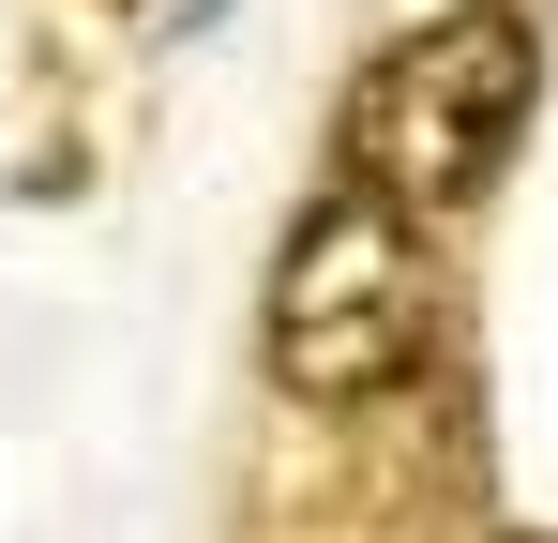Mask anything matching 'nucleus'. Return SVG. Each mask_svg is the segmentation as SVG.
<instances>
[{"label": "nucleus", "instance_id": "obj_3", "mask_svg": "<svg viewBox=\"0 0 558 543\" xmlns=\"http://www.w3.org/2000/svg\"><path fill=\"white\" fill-rule=\"evenodd\" d=\"M513 543H544V529H513Z\"/></svg>", "mask_w": 558, "mask_h": 543}, {"label": "nucleus", "instance_id": "obj_1", "mask_svg": "<svg viewBox=\"0 0 558 543\" xmlns=\"http://www.w3.org/2000/svg\"><path fill=\"white\" fill-rule=\"evenodd\" d=\"M529 106H544L529 15H513V0H453V15L392 31L363 61V90H348V181L392 196L408 227H438V212H468L483 181L513 167Z\"/></svg>", "mask_w": 558, "mask_h": 543}, {"label": "nucleus", "instance_id": "obj_2", "mask_svg": "<svg viewBox=\"0 0 558 543\" xmlns=\"http://www.w3.org/2000/svg\"><path fill=\"white\" fill-rule=\"evenodd\" d=\"M257 362H272L287 408H332V423L377 408V393H408L438 362V257H423V227L392 196H363V181H332L272 257Z\"/></svg>", "mask_w": 558, "mask_h": 543}]
</instances>
